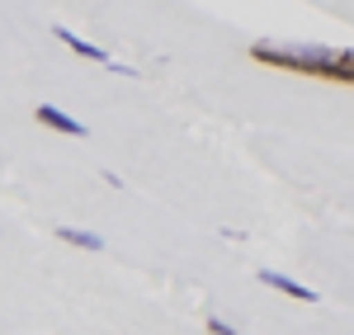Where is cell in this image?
Listing matches in <instances>:
<instances>
[{"mask_svg": "<svg viewBox=\"0 0 354 335\" xmlns=\"http://www.w3.org/2000/svg\"><path fill=\"white\" fill-rule=\"evenodd\" d=\"M250 61L283 71V76H307L326 85H350L354 90V48H279V43H250Z\"/></svg>", "mask_w": 354, "mask_h": 335, "instance_id": "1", "label": "cell"}, {"mask_svg": "<svg viewBox=\"0 0 354 335\" xmlns=\"http://www.w3.org/2000/svg\"><path fill=\"white\" fill-rule=\"evenodd\" d=\"M260 283L274 288V293H283V298H293V303H322V298H317V288L288 279V274H279V269H260Z\"/></svg>", "mask_w": 354, "mask_h": 335, "instance_id": "2", "label": "cell"}, {"mask_svg": "<svg viewBox=\"0 0 354 335\" xmlns=\"http://www.w3.org/2000/svg\"><path fill=\"white\" fill-rule=\"evenodd\" d=\"M33 118H38L43 128H53V133H62V137H76V142L85 137V123H76L71 113H62L57 104H38V109H33Z\"/></svg>", "mask_w": 354, "mask_h": 335, "instance_id": "3", "label": "cell"}, {"mask_svg": "<svg viewBox=\"0 0 354 335\" xmlns=\"http://www.w3.org/2000/svg\"><path fill=\"white\" fill-rule=\"evenodd\" d=\"M53 38H62V43H66V48H71L76 57H85V61H100V66H113V57L104 52L100 43H85V38H76V33H71L66 24H57V28H53ZM113 71H118V66H113Z\"/></svg>", "mask_w": 354, "mask_h": 335, "instance_id": "4", "label": "cell"}, {"mask_svg": "<svg viewBox=\"0 0 354 335\" xmlns=\"http://www.w3.org/2000/svg\"><path fill=\"white\" fill-rule=\"evenodd\" d=\"M57 241H66V246H76V251H104V236L76 231V227H57Z\"/></svg>", "mask_w": 354, "mask_h": 335, "instance_id": "5", "label": "cell"}, {"mask_svg": "<svg viewBox=\"0 0 354 335\" xmlns=\"http://www.w3.org/2000/svg\"><path fill=\"white\" fill-rule=\"evenodd\" d=\"M203 331H208V335H236V326H232V321H222V316H208V321H203Z\"/></svg>", "mask_w": 354, "mask_h": 335, "instance_id": "6", "label": "cell"}]
</instances>
